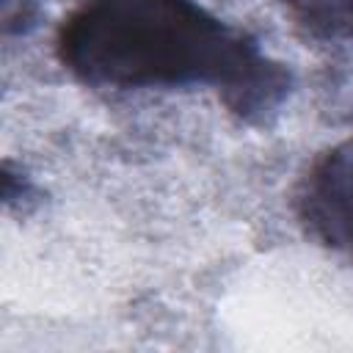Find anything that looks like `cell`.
I'll use <instances>...</instances> for the list:
<instances>
[{
  "instance_id": "6da1fadb",
  "label": "cell",
  "mask_w": 353,
  "mask_h": 353,
  "mask_svg": "<svg viewBox=\"0 0 353 353\" xmlns=\"http://www.w3.org/2000/svg\"><path fill=\"white\" fill-rule=\"evenodd\" d=\"M55 52L91 88H210L248 124H268L292 88L284 63L196 0H80Z\"/></svg>"
},
{
  "instance_id": "7a4b0ae2",
  "label": "cell",
  "mask_w": 353,
  "mask_h": 353,
  "mask_svg": "<svg viewBox=\"0 0 353 353\" xmlns=\"http://www.w3.org/2000/svg\"><path fill=\"white\" fill-rule=\"evenodd\" d=\"M295 212L314 243L353 265V138L312 160L298 182Z\"/></svg>"
},
{
  "instance_id": "3957f363",
  "label": "cell",
  "mask_w": 353,
  "mask_h": 353,
  "mask_svg": "<svg viewBox=\"0 0 353 353\" xmlns=\"http://www.w3.org/2000/svg\"><path fill=\"white\" fill-rule=\"evenodd\" d=\"M30 19V0H3V25L6 30H19Z\"/></svg>"
}]
</instances>
